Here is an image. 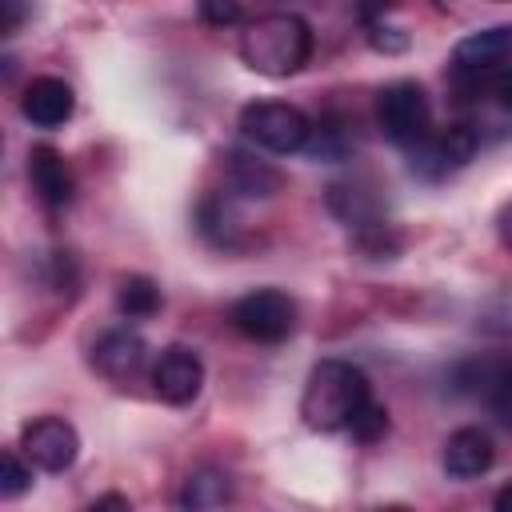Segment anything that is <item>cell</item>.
<instances>
[{
	"label": "cell",
	"mask_w": 512,
	"mask_h": 512,
	"mask_svg": "<svg viewBox=\"0 0 512 512\" xmlns=\"http://www.w3.org/2000/svg\"><path fill=\"white\" fill-rule=\"evenodd\" d=\"M360 444H376L384 432H388V408L384 404H376V400H368L364 408H360V416L352 420V428H348Z\"/></svg>",
	"instance_id": "22"
},
{
	"label": "cell",
	"mask_w": 512,
	"mask_h": 512,
	"mask_svg": "<svg viewBox=\"0 0 512 512\" xmlns=\"http://www.w3.org/2000/svg\"><path fill=\"white\" fill-rule=\"evenodd\" d=\"M444 472L452 480H476L484 476L492 464H496V444L484 428H456L448 440H444V456H440Z\"/></svg>",
	"instance_id": "13"
},
{
	"label": "cell",
	"mask_w": 512,
	"mask_h": 512,
	"mask_svg": "<svg viewBox=\"0 0 512 512\" xmlns=\"http://www.w3.org/2000/svg\"><path fill=\"white\" fill-rule=\"evenodd\" d=\"M496 508H500V512H512V484H504V488L496 492Z\"/></svg>",
	"instance_id": "27"
},
{
	"label": "cell",
	"mask_w": 512,
	"mask_h": 512,
	"mask_svg": "<svg viewBox=\"0 0 512 512\" xmlns=\"http://www.w3.org/2000/svg\"><path fill=\"white\" fill-rule=\"evenodd\" d=\"M376 124L396 148H412L432 132V104L416 80H392L376 92Z\"/></svg>",
	"instance_id": "4"
},
{
	"label": "cell",
	"mask_w": 512,
	"mask_h": 512,
	"mask_svg": "<svg viewBox=\"0 0 512 512\" xmlns=\"http://www.w3.org/2000/svg\"><path fill=\"white\" fill-rule=\"evenodd\" d=\"M196 220H200L204 240H212L216 248H236L240 244V220H236L228 196H204Z\"/></svg>",
	"instance_id": "18"
},
{
	"label": "cell",
	"mask_w": 512,
	"mask_h": 512,
	"mask_svg": "<svg viewBox=\"0 0 512 512\" xmlns=\"http://www.w3.org/2000/svg\"><path fill=\"white\" fill-rule=\"evenodd\" d=\"M92 508H132V504H128V496H100V500H92Z\"/></svg>",
	"instance_id": "26"
},
{
	"label": "cell",
	"mask_w": 512,
	"mask_h": 512,
	"mask_svg": "<svg viewBox=\"0 0 512 512\" xmlns=\"http://www.w3.org/2000/svg\"><path fill=\"white\" fill-rule=\"evenodd\" d=\"M196 12L208 28H232L240 24V0H196Z\"/></svg>",
	"instance_id": "23"
},
{
	"label": "cell",
	"mask_w": 512,
	"mask_h": 512,
	"mask_svg": "<svg viewBox=\"0 0 512 512\" xmlns=\"http://www.w3.org/2000/svg\"><path fill=\"white\" fill-rule=\"evenodd\" d=\"M160 304H164V296H160L156 280H148V276H124V280H120V292H116L120 316H128V320H148V316L160 312Z\"/></svg>",
	"instance_id": "19"
},
{
	"label": "cell",
	"mask_w": 512,
	"mask_h": 512,
	"mask_svg": "<svg viewBox=\"0 0 512 512\" xmlns=\"http://www.w3.org/2000/svg\"><path fill=\"white\" fill-rule=\"evenodd\" d=\"M372 400L368 376L348 360H320L300 392V416L312 432H348Z\"/></svg>",
	"instance_id": "2"
},
{
	"label": "cell",
	"mask_w": 512,
	"mask_h": 512,
	"mask_svg": "<svg viewBox=\"0 0 512 512\" xmlns=\"http://www.w3.org/2000/svg\"><path fill=\"white\" fill-rule=\"evenodd\" d=\"M240 132H244L248 144L264 148V152H276V156H288V152H304L308 132H312V120L296 104H284V100H252L240 112Z\"/></svg>",
	"instance_id": "5"
},
{
	"label": "cell",
	"mask_w": 512,
	"mask_h": 512,
	"mask_svg": "<svg viewBox=\"0 0 512 512\" xmlns=\"http://www.w3.org/2000/svg\"><path fill=\"white\" fill-rule=\"evenodd\" d=\"M224 180L236 196H248V200H268L284 184V176L248 148H228L224 152Z\"/></svg>",
	"instance_id": "15"
},
{
	"label": "cell",
	"mask_w": 512,
	"mask_h": 512,
	"mask_svg": "<svg viewBox=\"0 0 512 512\" xmlns=\"http://www.w3.org/2000/svg\"><path fill=\"white\" fill-rule=\"evenodd\" d=\"M228 320L252 344H284L296 332V300L280 288H252L232 300Z\"/></svg>",
	"instance_id": "6"
},
{
	"label": "cell",
	"mask_w": 512,
	"mask_h": 512,
	"mask_svg": "<svg viewBox=\"0 0 512 512\" xmlns=\"http://www.w3.org/2000/svg\"><path fill=\"white\" fill-rule=\"evenodd\" d=\"M356 148V136H352V124L340 120V116H320L312 120V132H308V144L304 152L312 160H324V164H336V160H348Z\"/></svg>",
	"instance_id": "16"
},
{
	"label": "cell",
	"mask_w": 512,
	"mask_h": 512,
	"mask_svg": "<svg viewBox=\"0 0 512 512\" xmlns=\"http://www.w3.org/2000/svg\"><path fill=\"white\" fill-rule=\"evenodd\" d=\"M148 364V344L136 328H108L96 344H92V368L116 384H128L140 376V368Z\"/></svg>",
	"instance_id": "10"
},
{
	"label": "cell",
	"mask_w": 512,
	"mask_h": 512,
	"mask_svg": "<svg viewBox=\"0 0 512 512\" xmlns=\"http://www.w3.org/2000/svg\"><path fill=\"white\" fill-rule=\"evenodd\" d=\"M20 112H24V120L36 124V128H60V124H68L72 112H76L72 84L60 80V76H32V80L24 84Z\"/></svg>",
	"instance_id": "12"
},
{
	"label": "cell",
	"mask_w": 512,
	"mask_h": 512,
	"mask_svg": "<svg viewBox=\"0 0 512 512\" xmlns=\"http://www.w3.org/2000/svg\"><path fill=\"white\" fill-rule=\"evenodd\" d=\"M480 148L476 128L468 124H448V128H432L420 144L408 148V168L420 180H448L452 172H460Z\"/></svg>",
	"instance_id": "7"
},
{
	"label": "cell",
	"mask_w": 512,
	"mask_h": 512,
	"mask_svg": "<svg viewBox=\"0 0 512 512\" xmlns=\"http://www.w3.org/2000/svg\"><path fill=\"white\" fill-rule=\"evenodd\" d=\"M448 80L460 100H488L512 112V24L480 28L452 48Z\"/></svg>",
	"instance_id": "1"
},
{
	"label": "cell",
	"mask_w": 512,
	"mask_h": 512,
	"mask_svg": "<svg viewBox=\"0 0 512 512\" xmlns=\"http://www.w3.org/2000/svg\"><path fill=\"white\" fill-rule=\"evenodd\" d=\"M240 60L256 76H296L312 60V28L296 12H264L240 32Z\"/></svg>",
	"instance_id": "3"
},
{
	"label": "cell",
	"mask_w": 512,
	"mask_h": 512,
	"mask_svg": "<svg viewBox=\"0 0 512 512\" xmlns=\"http://www.w3.org/2000/svg\"><path fill=\"white\" fill-rule=\"evenodd\" d=\"M28 180H32V192L44 208L60 212L72 204L76 196V176H72V164L64 160V152H56L52 144H36L28 152Z\"/></svg>",
	"instance_id": "11"
},
{
	"label": "cell",
	"mask_w": 512,
	"mask_h": 512,
	"mask_svg": "<svg viewBox=\"0 0 512 512\" xmlns=\"http://www.w3.org/2000/svg\"><path fill=\"white\" fill-rule=\"evenodd\" d=\"M4 4V36H12L24 20V0H0Z\"/></svg>",
	"instance_id": "24"
},
{
	"label": "cell",
	"mask_w": 512,
	"mask_h": 512,
	"mask_svg": "<svg viewBox=\"0 0 512 512\" xmlns=\"http://www.w3.org/2000/svg\"><path fill=\"white\" fill-rule=\"evenodd\" d=\"M328 208H332V216L344 220L352 232H368V228L388 224L376 188H368L364 180H336V184H328Z\"/></svg>",
	"instance_id": "14"
},
{
	"label": "cell",
	"mask_w": 512,
	"mask_h": 512,
	"mask_svg": "<svg viewBox=\"0 0 512 512\" xmlns=\"http://www.w3.org/2000/svg\"><path fill=\"white\" fill-rule=\"evenodd\" d=\"M388 8H392V0H356V12L364 16V24H376Z\"/></svg>",
	"instance_id": "25"
},
{
	"label": "cell",
	"mask_w": 512,
	"mask_h": 512,
	"mask_svg": "<svg viewBox=\"0 0 512 512\" xmlns=\"http://www.w3.org/2000/svg\"><path fill=\"white\" fill-rule=\"evenodd\" d=\"M480 400H484V404H488V412H492V416L512 432V364L496 360V368H492V376H488V384H484Z\"/></svg>",
	"instance_id": "20"
},
{
	"label": "cell",
	"mask_w": 512,
	"mask_h": 512,
	"mask_svg": "<svg viewBox=\"0 0 512 512\" xmlns=\"http://www.w3.org/2000/svg\"><path fill=\"white\" fill-rule=\"evenodd\" d=\"M200 388H204V360L192 348L172 344V348H164L156 356V364H152V392L164 404L184 408V404H192L200 396Z\"/></svg>",
	"instance_id": "9"
},
{
	"label": "cell",
	"mask_w": 512,
	"mask_h": 512,
	"mask_svg": "<svg viewBox=\"0 0 512 512\" xmlns=\"http://www.w3.org/2000/svg\"><path fill=\"white\" fill-rule=\"evenodd\" d=\"M228 500H232V480L220 468H196V472H188V480L180 488L184 508H220Z\"/></svg>",
	"instance_id": "17"
},
{
	"label": "cell",
	"mask_w": 512,
	"mask_h": 512,
	"mask_svg": "<svg viewBox=\"0 0 512 512\" xmlns=\"http://www.w3.org/2000/svg\"><path fill=\"white\" fill-rule=\"evenodd\" d=\"M32 468H36V464H32L24 452L4 448V452H0V496H4V500H16L20 492H28Z\"/></svg>",
	"instance_id": "21"
},
{
	"label": "cell",
	"mask_w": 512,
	"mask_h": 512,
	"mask_svg": "<svg viewBox=\"0 0 512 512\" xmlns=\"http://www.w3.org/2000/svg\"><path fill=\"white\" fill-rule=\"evenodd\" d=\"M20 452L40 472H68L80 456V436L64 416H36L20 428Z\"/></svg>",
	"instance_id": "8"
}]
</instances>
